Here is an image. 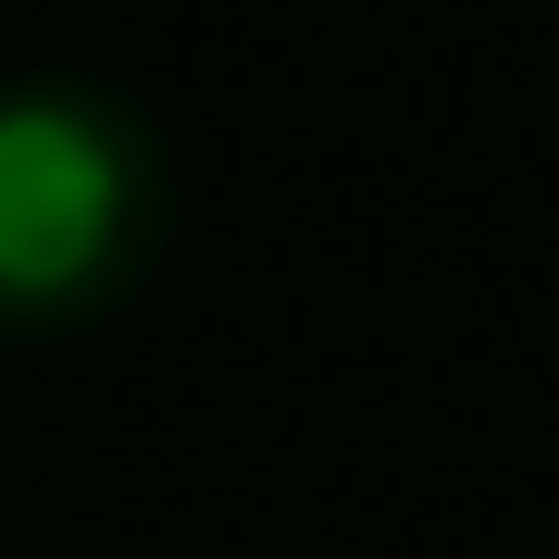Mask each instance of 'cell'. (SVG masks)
Masks as SVG:
<instances>
[{
  "label": "cell",
  "mask_w": 559,
  "mask_h": 559,
  "mask_svg": "<svg viewBox=\"0 0 559 559\" xmlns=\"http://www.w3.org/2000/svg\"><path fill=\"white\" fill-rule=\"evenodd\" d=\"M175 249V138L100 75L0 87V336H100Z\"/></svg>",
  "instance_id": "1"
}]
</instances>
